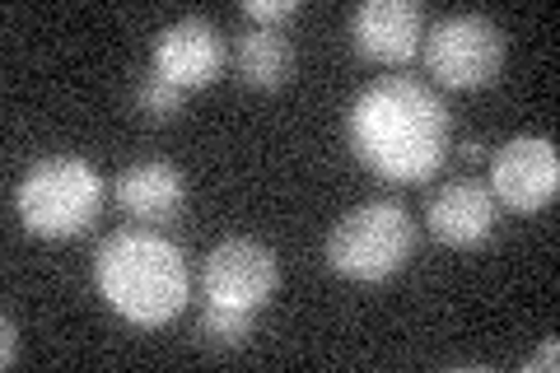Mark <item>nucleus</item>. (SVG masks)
<instances>
[{
  "instance_id": "1",
  "label": "nucleus",
  "mask_w": 560,
  "mask_h": 373,
  "mask_svg": "<svg viewBox=\"0 0 560 373\" xmlns=\"http://www.w3.org/2000/svg\"><path fill=\"white\" fill-rule=\"evenodd\" d=\"M448 131V103L411 75H383L364 84L346 113L350 150L383 183H425L430 173H440Z\"/></svg>"
},
{
  "instance_id": "2",
  "label": "nucleus",
  "mask_w": 560,
  "mask_h": 373,
  "mask_svg": "<svg viewBox=\"0 0 560 373\" xmlns=\"http://www.w3.org/2000/svg\"><path fill=\"white\" fill-rule=\"evenodd\" d=\"M94 285L117 317L136 327H164L187 308V257L154 229H117L94 257Z\"/></svg>"
},
{
  "instance_id": "3",
  "label": "nucleus",
  "mask_w": 560,
  "mask_h": 373,
  "mask_svg": "<svg viewBox=\"0 0 560 373\" xmlns=\"http://www.w3.org/2000/svg\"><path fill=\"white\" fill-rule=\"evenodd\" d=\"M14 210H20L28 234L75 238L98 220L103 177L90 159H80V154H47L24 173L20 191H14Z\"/></svg>"
},
{
  "instance_id": "4",
  "label": "nucleus",
  "mask_w": 560,
  "mask_h": 373,
  "mask_svg": "<svg viewBox=\"0 0 560 373\" xmlns=\"http://www.w3.org/2000/svg\"><path fill=\"white\" fill-rule=\"evenodd\" d=\"M416 224L407 215V206L397 201H364L355 206L350 215L337 220L327 238V261L331 271L346 276V280H388L397 276L401 266L411 261L416 253Z\"/></svg>"
},
{
  "instance_id": "5",
  "label": "nucleus",
  "mask_w": 560,
  "mask_h": 373,
  "mask_svg": "<svg viewBox=\"0 0 560 373\" xmlns=\"http://www.w3.org/2000/svg\"><path fill=\"white\" fill-rule=\"evenodd\" d=\"M504 66V33L486 14H448L430 24L425 70L444 89H481Z\"/></svg>"
},
{
  "instance_id": "6",
  "label": "nucleus",
  "mask_w": 560,
  "mask_h": 373,
  "mask_svg": "<svg viewBox=\"0 0 560 373\" xmlns=\"http://www.w3.org/2000/svg\"><path fill=\"white\" fill-rule=\"evenodd\" d=\"M490 191L518 215L547 210L560 191V154L551 140L541 136H514L510 145H500L490 159Z\"/></svg>"
},
{
  "instance_id": "7",
  "label": "nucleus",
  "mask_w": 560,
  "mask_h": 373,
  "mask_svg": "<svg viewBox=\"0 0 560 373\" xmlns=\"http://www.w3.org/2000/svg\"><path fill=\"white\" fill-rule=\"evenodd\" d=\"M276 280H280L276 253L253 238H224L215 253L206 257V271H201L210 304L248 308V313H257L276 294Z\"/></svg>"
},
{
  "instance_id": "8",
  "label": "nucleus",
  "mask_w": 560,
  "mask_h": 373,
  "mask_svg": "<svg viewBox=\"0 0 560 373\" xmlns=\"http://www.w3.org/2000/svg\"><path fill=\"white\" fill-rule=\"evenodd\" d=\"M420 38H425V14H420L416 0H364L350 14V43L370 61H411L420 51Z\"/></svg>"
},
{
  "instance_id": "9",
  "label": "nucleus",
  "mask_w": 560,
  "mask_h": 373,
  "mask_svg": "<svg viewBox=\"0 0 560 373\" xmlns=\"http://www.w3.org/2000/svg\"><path fill=\"white\" fill-rule=\"evenodd\" d=\"M495 215H500V201L481 177H448L430 197L425 224L448 247H477L495 234Z\"/></svg>"
},
{
  "instance_id": "10",
  "label": "nucleus",
  "mask_w": 560,
  "mask_h": 373,
  "mask_svg": "<svg viewBox=\"0 0 560 373\" xmlns=\"http://www.w3.org/2000/svg\"><path fill=\"white\" fill-rule=\"evenodd\" d=\"M154 70L178 84V89H201L220 80L224 70V38L210 20H178L154 38Z\"/></svg>"
},
{
  "instance_id": "11",
  "label": "nucleus",
  "mask_w": 560,
  "mask_h": 373,
  "mask_svg": "<svg viewBox=\"0 0 560 373\" xmlns=\"http://www.w3.org/2000/svg\"><path fill=\"white\" fill-rule=\"evenodd\" d=\"M113 201L121 206V215H131L140 224H164L187 206V183L168 159H145L117 173Z\"/></svg>"
},
{
  "instance_id": "12",
  "label": "nucleus",
  "mask_w": 560,
  "mask_h": 373,
  "mask_svg": "<svg viewBox=\"0 0 560 373\" xmlns=\"http://www.w3.org/2000/svg\"><path fill=\"white\" fill-rule=\"evenodd\" d=\"M234 66L238 75L257 89H280L294 75V47L280 28H248L234 43Z\"/></svg>"
},
{
  "instance_id": "13",
  "label": "nucleus",
  "mask_w": 560,
  "mask_h": 373,
  "mask_svg": "<svg viewBox=\"0 0 560 373\" xmlns=\"http://www.w3.org/2000/svg\"><path fill=\"white\" fill-rule=\"evenodd\" d=\"M183 103H187V89L168 84L160 70H150V75L136 84V113L150 117V121H173L183 113Z\"/></svg>"
},
{
  "instance_id": "14",
  "label": "nucleus",
  "mask_w": 560,
  "mask_h": 373,
  "mask_svg": "<svg viewBox=\"0 0 560 373\" xmlns=\"http://www.w3.org/2000/svg\"><path fill=\"white\" fill-rule=\"evenodd\" d=\"M197 331H201V341H210V346H243V341L253 336V313H248V308L210 304V308L201 313Z\"/></svg>"
},
{
  "instance_id": "15",
  "label": "nucleus",
  "mask_w": 560,
  "mask_h": 373,
  "mask_svg": "<svg viewBox=\"0 0 560 373\" xmlns=\"http://www.w3.org/2000/svg\"><path fill=\"white\" fill-rule=\"evenodd\" d=\"M243 14L257 20V28L267 24H290L300 14V0H243Z\"/></svg>"
},
{
  "instance_id": "16",
  "label": "nucleus",
  "mask_w": 560,
  "mask_h": 373,
  "mask_svg": "<svg viewBox=\"0 0 560 373\" xmlns=\"http://www.w3.org/2000/svg\"><path fill=\"white\" fill-rule=\"evenodd\" d=\"M560 364V341L551 336V341H541L533 354H528V369H541V373H551Z\"/></svg>"
},
{
  "instance_id": "17",
  "label": "nucleus",
  "mask_w": 560,
  "mask_h": 373,
  "mask_svg": "<svg viewBox=\"0 0 560 373\" xmlns=\"http://www.w3.org/2000/svg\"><path fill=\"white\" fill-rule=\"evenodd\" d=\"M0 336H5V341H0V364H14L20 360V331H14V317L0 323Z\"/></svg>"
}]
</instances>
